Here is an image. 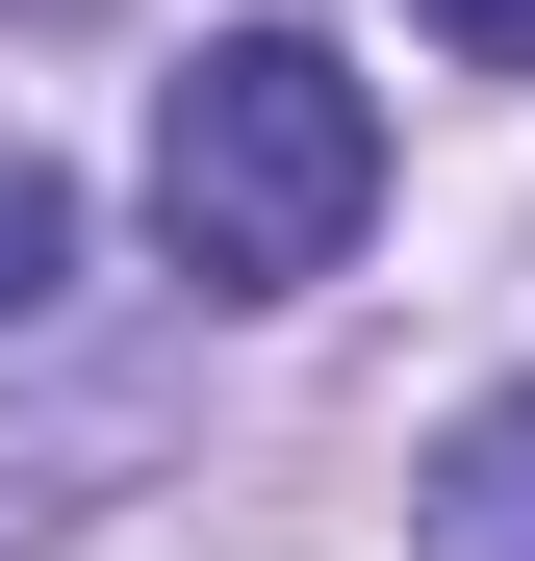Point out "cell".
Wrapping results in <instances>:
<instances>
[{"label": "cell", "mask_w": 535, "mask_h": 561, "mask_svg": "<svg viewBox=\"0 0 535 561\" xmlns=\"http://www.w3.org/2000/svg\"><path fill=\"white\" fill-rule=\"evenodd\" d=\"M357 205H383V103H357V51H332V26H230V51L153 103V255L205 280V307L332 280Z\"/></svg>", "instance_id": "6da1fadb"}, {"label": "cell", "mask_w": 535, "mask_h": 561, "mask_svg": "<svg viewBox=\"0 0 535 561\" xmlns=\"http://www.w3.org/2000/svg\"><path fill=\"white\" fill-rule=\"evenodd\" d=\"M408 536H433V561H535V383L433 434V485H408Z\"/></svg>", "instance_id": "7a4b0ae2"}, {"label": "cell", "mask_w": 535, "mask_h": 561, "mask_svg": "<svg viewBox=\"0 0 535 561\" xmlns=\"http://www.w3.org/2000/svg\"><path fill=\"white\" fill-rule=\"evenodd\" d=\"M51 280H77V179L0 153V332H51Z\"/></svg>", "instance_id": "3957f363"}, {"label": "cell", "mask_w": 535, "mask_h": 561, "mask_svg": "<svg viewBox=\"0 0 535 561\" xmlns=\"http://www.w3.org/2000/svg\"><path fill=\"white\" fill-rule=\"evenodd\" d=\"M408 26L460 51V77H535V0H408Z\"/></svg>", "instance_id": "277c9868"}]
</instances>
